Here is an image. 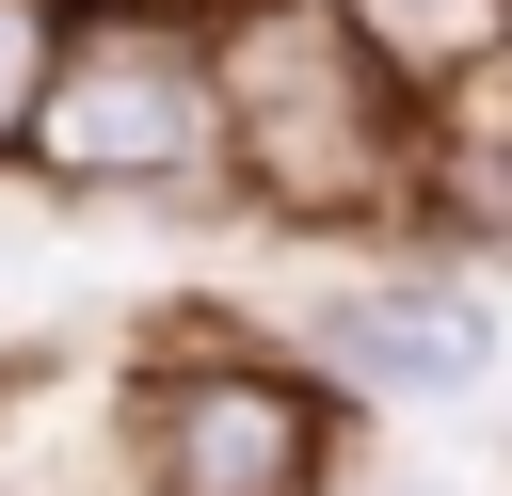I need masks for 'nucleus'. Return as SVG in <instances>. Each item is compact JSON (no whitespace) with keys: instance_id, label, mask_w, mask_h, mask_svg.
I'll use <instances>...</instances> for the list:
<instances>
[{"instance_id":"f257e3e1","label":"nucleus","mask_w":512,"mask_h":496,"mask_svg":"<svg viewBox=\"0 0 512 496\" xmlns=\"http://www.w3.org/2000/svg\"><path fill=\"white\" fill-rule=\"evenodd\" d=\"M208 48H224V176H240V224L320 240V256L416 240L432 96H400L336 0H240V16H208Z\"/></svg>"},{"instance_id":"39448f33","label":"nucleus","mask_w":512,"mask_h":496,"mask_svg":"<svg viewBox=\"0 0 512 496\" xmlns=\"http://www.w3.org/2000/svg\"><path fill=\"white\" fill-rule=\"evenodd\" d=\"M416 240L480 256L512 288V64H480L464 96H432V176H416Z\"/></svg>"},{"instance_id":"7ed1b4c3","label":"nucleus","mask_w":512,"mask_h":496,"mask_svg":"<svg viewBox=\"0 0 512 496\" xmlns=\"http://www.w3.org/2000/svg\"><path fill=\"white\" fill-rule=\"evenodd\" d=\"M16 192L64 208V224H176V208H224L240 224L208 16H80L64 0V48H48V96H32V144H16Z\"/></svg>"},{"instance_id":"9d476101","label":"nucleus","mask_w":512,"mask_h":496,"mask_svg":"<svg viewBox=\"0 0 512 496\" xmlns=\"http://www.w3.org/2000/svg\"><path fill=\"white\" fill-rule=\"evenodd\" d=\"M496 432H512V384H496Z\"/></svg>"},{"instance_id":"1a4fd4ad","label":"nucleus","mask_w":512,"mask_h":496,"mask_svg":"<svg viewBox=\"0 0 512 496\" xmlns=\"http://www.w3.org/2000/svg\"><path fill=\"white\" fill-rule=\"evenodd\" d=\"M0 496H112V480H48V464H0Z\"/></svg>"},{"instance_id":"0eeeda50","label":"nucleus","mask_w":512,"mask_h":496,"mask_svg":"<svg viewBox=\"0 0 512 496\" xmlns=\"http://www.w3.org/2000/svg\"><path fill=\"white\" fill-rule=\"evenodd\" d=\"M48 48H64V0H0V192H16V144H32Z\"/></svg>"},{"instance_id":"f03ea898","label":"nucleus","mask_w":512,"mask_h":496,"mask_svg":"<svg viewBox=\"0 0 512 496\" xmlns=\"http://www.w3.org/2000/svg\"><path fill=\"white\" fill-rule=\"evenodd\" d=\"M96 480L112 496H368V416L256 304H160L96 384Z\"/></svg>"},{"instance_id":"6e6552de","label":"nucleus","mask_w":512,"mask_h":496,"mask_svg":"<svg viewBox=\"0 0 512 496\" xmlns=\"http://www.w3.org/2000/svg\"><path fill=\"white\" fill-rule=\"evenodd\" d=\"M80 16H240V0H80Z\"/></svg>"},{"instance_id":"20e7f679","label":"nucleus","mask_w":512,"mask_h":496,"mask_svg":"<svg viewBox=\"0 0 512 496\" xmlns=\"http://www.w3.org/2000/svg\"><path fill=\"white\" fill-rule=\"evenodd\" d=\"M272 336L352 416H464V400L512 384V288L480 256H432V240H368V256L304 272L272 304Z\"/></svg>"},{"instance_id":"423d86ee","label":"nucleus","mask_w":512,"mask_h":496,"mask_svg":"<svg viewBox=\"0 0 512 496\" xmlns=\"http://www.w3.org/2000/svg\"><path fill=\"white\" fill-rule=\"evenodd\" d=\"M368 32V64L400 96H464L480 64H512V0H336Z\"/></svg>"}]
</instances>
